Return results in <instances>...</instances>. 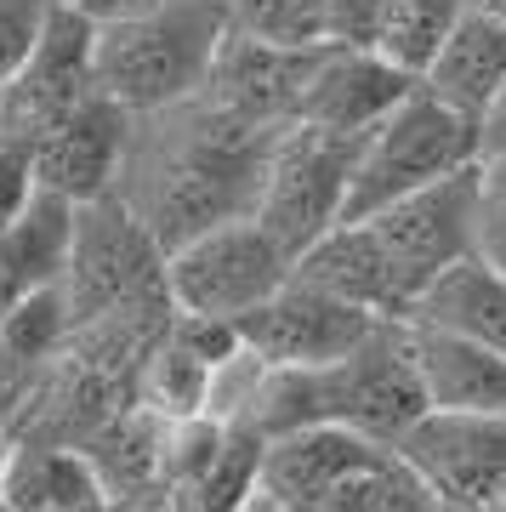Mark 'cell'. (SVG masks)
I'll return each mask as SVG.
<instances>
[{
    "instance_id": "6da1fadb",
    "label": "cell",
    "mask_w": 506,
    "mask_h": 512,
    "mask_svg": "<svg viewBox=\"0 0 506 512\" xmlns=\"http://www.w3.org/2000/svg\"><path fill=\"white\" fill-rule=\"evenodd\" d=\"M273 137L279 131L245 126L211 97H188L160 114H131L114 200L154 234L160 251H171L228 217H251Z\"/></svg>"
},
{
    "instance_id": "7a4b0ae2",
    "label": "cell",
    "mask_w": 506,
    "mask_h": 512,
    "mask_svg": "<svg viewBox=\"0 0 506 512\" xmlns=\"http://www.w3.org/2000/svg\"><path fill=\"white\" fill-rule=\"evenodd\" d=\"M228 23L211 0H160L148 12L97 23L91 86L126 114H160L205 92Z\"/></svg>"
},
{
    "instance_id": "3957f363",
    "label": "cell",
    "mask_w": 506,
    "mask_h": 512,
    "mask_svg": "<svg viewBox=\"0 0 506 512\" xmlns=\"http://www.w3.org/2000/svg\"><path fill=\"white\" fill-rule=\"evenodd\" d=\"M290 387H296L302 427L308 421H342L376 444H398L410 433V421L427 410L404 319H381L359 348H347L342 359H330L319 370H290Z\"/></svg>"
},
{
    "instance_id": "277c9868",
    "label": "cell",
    "mask_w": 506,
    "mask_h": 512,
    "mask_svg": "<svg viewBox=\"0 0 506 512\" xmlns=\"http://www.w3.org/2000/svg\"><path fill=\"white\" fill-rule=\"evenodd\" d=\"M472 165H478V120H467L461 109L438 103L427 86H416L353 148L342 222H359L404 194H421L455 171H472Z\"/></svg>"
},
{
    "instance_id": "5b68a950",
    "label": "cell",
    "mask_w": 506,
    "mask_h": 512,
    "mask_svg": "<svg viewBox=\"0 0 506 512\" xmlns=\"http://www.w3.org/2000/svg\"><path fill=\"white\" fill-rule=\"evenodd\" d=\"M290 251L256 217H228L165 251V296L182 319H211L234 330L290 279Z\"/></svg>"
},
{
    "instance_id": "8992f818",
    "label": "cell",
    "mask_w": 506,
    "mask_h": 512,
    "mask_svg": "<svg viewBox=\"0 0 506 512\" xmlns=\"http://www.w3.org/2000/svg\"><path fill=\"white\" fill-rule=\"evenodd\" d=\"M353 148H359L353 137H330V131L302 126V120H290L273 137L251 217L285 245L290 262L342 222L347 177H353Z\"/></svg>"
},
{
    "instance_id": "52a82bcc",
    "label": "cell",
    "mask_w": 506,
    "mask_h": 512,
    "mask_svg": "<svg viewBox=\"0 0 506 512\" xmlns=\"http://www.w3.org/2000/svg\"><path fill=\"white\" fill-rule=\"evenodd\" d=\"M148 285L165 291V251L154 245L143 222L114 194L74 205V245H69V274H63L69 319H97V313L131 302Z\"/></svg>"
},
{
    "instance_id": "ba28073f",
    "label": "cell",
    "mask_w": 506,
    "mask_h": 512,
    "mask_svg": "<svg viewBox=\"0 0 506 512\" xmlns=\"http://www.w3.org/2000/svg\"><path fill=\"white\" fill-rule=\"evenodd\" d=\"M376 325H381V313L353 308L342 296H330V291L290 274L262 308H251L239 319L234 336H239V348L256 353L262 365L319 370L330 359H342L347 348H359Z\"/></svg>"
},
{
    "instance_id": "9c48e42d",
    "label": "cell",
    "mask_w": 506,
    "mask_h": 512,
    "mask_svg": "<svg viewBox=\"0 0 506 512\" xmlns=\"http://www.w3.org/2000/svg\"><path fill=\"white\" fill-rule=\"evenodd\" d=\"M91 57H97V23L57 6L40 23L35 52L23 57L18 80L0 97V137H18V143H35L46 131L74 114L97 86H91Z\"/></svg>"
},
{
    "instance_id": "30bf717a",
    "label": "cell",
    "mask_w": 506,
    "mask_h": 512,
    "mask_svg": "<svg viewBox=\"0 0 506 512\" xmlns=\"http://www.w3.org/2000/svg\"><path fill=\"white\" fill-rule=\"evenodd\" d=\"M421 473L438 501L501 507L506 495V416H467V410H421L410 433L393 444Z\"/></svg>"
},
{
    "instance_id": "8fae6325",
    "label": "cell",
    "mask_w": 506,
    "mask_h": 512,
    "mask_svg": "<svg viewBox=\"0 0 506 512\" xmlns=\"http://www.w3.org/2000/svg\"><path fill=\"white\" fill-rule=\"evenodd\" d=\"M313 63H319V46H279V40H256L228 29L199 97H211L222 114H234L245 126L285 131L302 109Z\"/></svg>"
},
{
    "instance_id": "7c38bea8",
    "label": "cell",
    "mask_w": 506,
    "mask_h": 512,
    "mask_svg": "<svg viewBox=\"0 0 506 512\" xmlns=\"http://www.w3.org/2000/svg\"><path fill=\"white\" fill-rule=\"evenodd\" d=\"M126 143H131V114L120 103H109L103 92H91L74 114H63L46 137L29 143L35 148V183L74 205L103 200L120 183Z\"/></svg>"
},
{
    "instance_id": "4fadbf2b",
    "label": "cell",
    "mask_w": 506,
    "mask_h": 512,
    "mask_svg": "<svg viewBox=\"0 0 506 512\" xmlns=\"http://www.w3.org/2000/svg\"><path fill=\"white\" fill-rule=\"evenodd\" d=\"M410 92H416V80L393 69L376 46H319V63L308 74L296 120L359 143L364 131H376Z\"/></svg>"
},
{
    "instance_id": "5bb4252c",
    "label": "cell",
    "mask_w": 506,
    "mask_h": 512,
    "mask_svg": "<svg viewBox=\"0 0 506 512\" xmlns=\"http://www.w3.org/2000/svg\"><path fill=\"white\" fill-rule=\"evenodd\" d=\"M370 450H381L376 439H364L342 421H308L262 439V461H256V490L273 495L285 512H313L336 490V478L353 473Z\"/></svg>"
},
{
    "instance_id": "9a60e30c",
    "label": "cell",
    "mask_w": 506,
    "mask_h": 512,
    "mask_svg": "<svg viewBox=\"0 0 506 512\" xmlns=\"http://www.w3.org/2000/svg\"><path fill=\"white\" fill-rule=\"evenodd\" d=\"M69 245H74V200L35 188V200L23 205V217L0 228V325L35 291L63 285Z\"/></svg>"
},
{
    "instance_id": "2e32d148",
    "label": "cell",
    "mask_w": 506,
    "mask_h": 512,
    "mask_svg": "<svg viewBox=\"0 0 506 512\" xmlns=\"http://www.w3.org/2000/svg\"><path fill=\"white\" fill-rule=\"evenodd\" d=\"M410 325V319H404ZM427 410H467V416H506V353L450 336L433 325H410Z\"/></svg>"
},
{
    "instance_id": "e0dca14e",
    "label": "cell",
    "mask_w": 506,
    "mask_h": 512,
    "mask_svg": "<svg viewBox=\"0 0 506 512\" xmlns=\"http://www.w3.org/2000/svg\"><path fill=\"white\" fill-rule=\"evenodd\" d=\"M416 86H427L438 103H450L467 120H478L489 109V97L506 86V23L461 6L455 29L444 35L438 57L427 63V74H421Z\"/></svg>"
},
{
    "instance_id": "ac0fdd59",
    "label": "cell",
    "mask_w": 506,
    "mask_h": 512,
    "mask_svg": "<svg viewBox=\"0 0 506 512\" xmlns=\"http://www.w3.org/2000/svg\"><path fill=\"white\" fill-rule=\"evenodd\" d=\"M404 319L506 353V274H495L489 262H478V256L467 251L461 262H450V268L410 302Z\"/></svg>"
},
{
    "instance_id": "d6986e66",
    "label": "cell",
    "mask_w": 506,
    "mask_h": 512,
    "mask_svg": "<svg viewBox=\"0 0 506 512\" xmlns=\"http://www.w3.org/2000/svg\"><path fill=\"white\" fill-rule=\"evenodd\" d=\"M438 495L421 484V473L398 456L393 444H381L353 467V473L336 478V490L319 501L313 512H433Z\"/></svg>"
},
{
    "instance_id": "ffe728a7",
    "label": "cell",
    "mask_w": 506,
    "mask_h": 512,
    "mask_svg": "<svg viewBox=\"0 0 506 512\" xmlns=\"http://www.w3.org/2000/svg\"><path fill=\"white\" fill-rule=\"evenodd\" d=\"M0 507H12V512H91L97 507V490H91V473L74 456L29 450V456L6 461V473H0Z\"/></svg>"
},
{
    "instance_id": "44dd1931",
    "label": "cell",
    "mask_w": 506,
    "mask_h": 512,
    "mask_svg": "<svg viewBox=\"0 0 506 512\" xmlns=\"http://www.w3.org/2000/svg\"><path fill=\"white\" fill-rule=\"evenodd\" d=\"M455 18H461V0H387L370 46H376L393 69L421 80L427 63L438 57V46H444V35L455 29Z\"/></svg>"
},
{
    "instance_id": "7402d4cb",
    "label": "cell",
    "mask_w": 506,
    "mask_h": 512,
    "mask_svg": "<svg viewBox=\"0 0 506 512\" xmlns=\"http://www.w3.org/2000/svg\"><path fill=\"white\" fill-rule=\"evenodd\" d=\"M228 29L279 46H325V0H211Z\"/></svg>"
},
{
    "instance_id": "603a6c76",
    "label": "cell",
    "mask_w": 506,
    "mask_h": 512,
    "mask_svg": "<svg viewBox=\"0 0 506 512\" xmlns=\"http://www.w3.org/2000/svg\"><path fill=\"white\" fill-rule=\"evenodd\" d=\"M69 325L74 319H69V296H63V285L35 291L12 319H6V325H0V359H40V353L52 348Z\"/></svg>"
},
{
    "instance_id": "cb8c5ba5",
    "label": "cell",
    "mask_w": 506,
    "mask_h": 512,
    "mask_svg": "<svg viewBox=\"0 0 506 512\" xmlns=\"http://www.w3.org/2000/svg\"><path fill=\"white\" fill-rule=\"evenodd\" d=\"M472 256L506 274V160H478L472 171Z\"/></svg>"
},
{
    "instance_id": "d4e9b609",
    "label": "cell",
    "mask_w": 506,
    "mask_h": 512,
    "mask_svg": "<svg viewBox=\"0 0 506 512\" xmlns=\"http://www.w3.org/2000/svg\"><path fill=\"white\" fill-rule=\"evenodd\" d=\"M46 12H52V0H0V97L18 80L23 57L35 52Z\"/></svg>"
},
{
    "instance_id": "484cf974",
    "label": "cell",
    "mask_w": 506,
    "mask_h": 512,
    "mask_svg": "<svg viewBox=\"0 0 506 512\" xmlns=\"http://www.w3.org/2000/svg\"><path fill=\"white\" fill-rule=\"evenodd\" d=\"M35 148L18 137H0V228L23 217V205L35 200Z\"/></svg>"
},
{
    "instance_id": "4316f807",
    "label": "cell",
    "mask_w": 506,
    "mask_h": 512,
    "mask_svg": "<svg viewBox=\"0 0 506 512\" xmlns=\"http://www.w3.org/2000/svg\"><path fill=\"white\" fill-rule=\"evenodd\" d=\"M387 0H325V46H370Z\"/></svg>"
},
{
    "instance_id": "83f0119b",
    "label": "cell",
    "mask_w": 506,
    "mask_h": 512,
    "mask_svg": "<svg viewBox=\"0 0 506 512\" xmlns=\"http://www.w3.org/2000/svg\"><path fill=\"white\" fill-rule=\"evenodd\" d=\"M478 160H506V86L478 114Z\"/></svg>"
},
{
    "instance_id": "f1b7e54d",
    "label": "cell",
    "mask_w": 506,
    "mask_h": 512,
    "mask_svg": "<svg viewBox=\"0 0 506 512\" xmlns=\"http://www.w3.org/2000/svg\"><path fill=\"white\" fill-rule=\"evenodd\" d=\"M57 6H69V12H80L91 23H114V18H131V12H148L160 0H57Z\"/></svg>"
},
{
    "instance_id": "f546056e",
    "label": "cell",
    "mask_w": 506,
    "mask_h": 512,
    "mask_svg": "<svg viewBox=\"0 0 506 512\" xmlns=\"http://www.w3.org/2000/svg\"><path fill=\"white\" fill-rule=\"evenodd\" d=\"M228 512H285V507H279V501H273V495L251 490V495H245V501H234V507H228Z\"/></svg>"
},
{
    "instance_id": "4dcf8cb0",
    "label": "cell",
    "mask_w": 506,
    "mask_h": 512,
    "mask_svg": "<svg viewBox=\"0 0 506 512\" xmlns=\"http://www.w3.org/2000/svg\"><path fill=\"white\" fill-rule=\"evenodd\" d=\"M461 6H472V12H489V18L506 23V0H461Z\"/></svg>"
},
{
    "instance_id": "1f68e13d",
    "label": "cell",
    "mask_w": 506,
    "mask_h": 512,
    "mask_svg": "<svg viewBox=\"0 0 506 512\" xmlns=\"http://www.w3.org/2000/svg\"><path fill=\"white\" fill-rule=\"evenodd\" d=\"M433 512H489V507H472V501H433Z\"/></svg>"
}]
</instances>
